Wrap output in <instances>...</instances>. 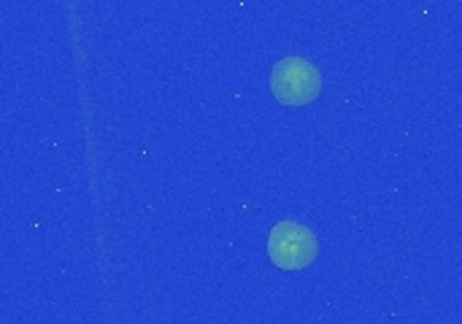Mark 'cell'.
Masks as SVG:
<instances>
[{
	"label": "cell",
	"instance_id": "cell-2",
	"mask_svg": "<svg viewBox=\"0 0 462 324\" xmlns=\"http://www.w3.org/2000/svg\"><path fill=\"white\" fill-rule=\"evenodd\" d=\"M268 257L282 271H303L317 260V238L306 225L279 222L268 236Z\"/></svg>",
	"mask_w": 462,
	"mask_h": 324
},
{
	"label": "cell",
	"instance_id": "cell-1",
	"mask_svg": "<svg viewBox=\"0 0 462 324\" xmlns=\"http://www.w3.org/2000/svg\"><path fill=\"white\" fill-rule=\"evenodd\" d=\"M271 89L273 97L284 106H306L319 97L322 76L317 65L303 57H284L271 70Z\"/></svg>",
	"mask_w": 462,
	"mask_h": 324
}]
</instances>
